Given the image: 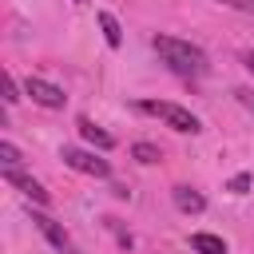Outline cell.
Segmentation results:
<instances>
[{
	"label": "cell",
	"mask_w": 254,
	"mask_h": 254,
	"mask_svg": "<svg viewBox=\"0 0 254 254\" xmlns=\"http://www.w3.org/2000/svg\"><path fill=\"white\" fill-rule=\"evenodd\" d=\"M151 48L159 52V60H163L175 75H190V79H198V75L210 71L206 52H202L198 44H190V40H179V36H151Z\"/></svg>",
	"instance_id": "cell-1"
},
{
	"label": "cell",
	"mask_w": 254,
	"mask_h": 254,
	"mask_svg": "<svg viewBox=\"0 0 254 254\" xmlns=\"http://www.w3.org/2000/svg\"><path fill=\"white\" fill-rule=\"evenodd\" d=\"M135 107H139L143 115L163 119L167 127H175V131H183V135H198V131H202L198 115H190V111H187V107H179V103H163V99H139Z\"/></svg>",
	"instance_id": "cell-2"
},
{
	"label": "cell",
	"mask_w": 254,
	"mask_h": 254,
	"mask_svg": "<svg viewBox=\"0 0 254 254\" xmlns=\"http://www.w3.org/2000/svg\"><path fill=\"white\" fill-rule=\"evenodd\" d=\"M60 159H64L71 171L91 175V179H107V175H111L107 159H95V151H83V147H64V151H60Z\"/></svg>",
	"instance_id": "cell-3"
},
{
	"label": "cell",
	"mask_w": 254,
	"mask_h": 254,
	"mask_svg": "<svg viewBox=\"0 0 254 254\" xmlns=\"http://www.w3.org/2000/svg\"><path fill=\"white\" fill-rule=\"evenodd\" d=\"M24 95H32V103H40V107H48V111H60V107L67 103L64 87H56V83H48V79H40V75H28V79H24Z\"/></svg>",
	"instance_id": "cell-4"
},
{
	"label": "cell",
	"mask_w": 254,
	"mask_h": 254,
	"mask_svg": "<svg viewBox=\"0 0 254 254\" xmlns=\"http://www.w3.org/2000/svg\"><path fill=\"white\" fill-rule=\"evenodd\" d=\"M32 222H36V230H40V234H44V238H48L56 250H64V254H75V242L67 238V230H64L56 218H48L44 210H32Z\"/></svg>",
	"instance_id": "cell-5"
},
{
	"label": "cell",
	"mask_w": 254,
	"mask_h": 254,
	"mask_svg": "<svg viewBox=\"0 0 254 254\" xmlns=\"http://www.w3.org/2000/svg\"><path fill=\"white\" fill-rule=\"evenodd\" d=\"M4 179H8L12 187H20V194H24V198H32L36 206H48V202H52V194H48L36 179H28V175H20V171H4Z\"/></svg>",
	"instance_id": "cell-6"
},
{
	"label": "cell",
	"mask_w": 254,
	"mask_h": 254,
	"mask_svg": "<svg viewBox=\"0 0 254 254\" xmlns=\"http://www.w3.org/2000/svg\"><path fill=\"white\" fill-rule=\"evenodd\" d=\"M175 206H179L183 214H202V210H206V198H202L198 190H190V187H175Z\"/></svg>",
	"instance_id": "cell-7"
},
{
	"label": "cell",
	"mask_w": 254,
	"mask_h": 254,
	"mask_svg": "<svg viewBox=\"0 0 254 254\" xmlns=\"http://www.w3.org/2000/svg\"><path fill=\"white\" fill-rule=\"evenodd\" d=\"M75 127H79V135H83V139H87L91 147H99V151H111V147H115V139H111V135H107L103 127H95L91 119H79Z\"/></svg>",
	"instance_id": "cell-8"
},
{
	"label": "cell",
	"mask_w": 254,
	"mask_h": 254,
	"mask_svg": "<svg viewBox=\"0 0 254 254\" xmlns=\"http://www.w3.org/2000/svg\"><path fill=\"white\" fill-rule=\"evenodd\" d=\"M190 246L198 254H226V242L218 234H190Z\"/></svg>",
	"instance_id": "cell-9"
},
{
	"label": "cell",
	"mask_w": 254,
	"mask_h": 254,
	"mask_svg": "<svg viewBox=\"0 0 254 254\" xmlns=\"http://www.w3.org/2000/svg\"><path fill=\"white\" fill-rule=\"evenodd\" d=\"M99 28H103V40H107V48H119V44H123V32H119V20H115L111 12H99Z\"/></svg>",
	"instance_id": "cell-10"
},
{
	"label": "cell",
	"mask_w": 254,
	"mask_h": 254,
	"mask_svg": "<svg viewBox=\"0 0 254 254\" xmlns=\"http://www.w3.org/2000/svg\"><path fill=\"white\" fill-rule=\"evenodd\" d=\"M131 155H135V163H143V167H151V163H159L163 155H159V147H151V143H135L131 147Z\"/></svg>",
	"instance_id": "cell-11"
},
{
	"label": "cell",
	"mask_w": 254,
	"mask_h": 254,
	"mask_svg": "<svg viewBox=\"0 0 254 254\" xmlns=\"http://www.w3.org/2000/svg\"><path fill=\"white\" fill-rule=\"evenodd\" d=\"M0 163H4V171H16V163H20V151H16L8 139L0 143Z\"/></svg>",
	"instance_id": "cell-12"
},
{
	"label": "cell",
	"mask_w": 254,
	"mask_h": 254,
	"mask_svg": "<svg viewBox=\"0 0 254 254\" xmlns=\"http://www.w3.org/2000/svg\"><path fill=\"white\" fill-rule=\"evenodd\" d=\"M226 190H230V194H246V190H250V175H234V179L226 183Z\"/></svg>",
	"instance_id": "cell-13"
},
{
	"label": "cell",
	"mask_w": 254,
	"mask_h": 254,
	"mask_svg": "<svg viewBox=\"0 0 254 254\" xmlns=\"http://www.w3.org/2000/svg\"><path fill=\"white\" fill-rule=\"evenodd\" d=\"M16 99H20V87L12 75H4V103H16Z\"/></svg>",
	"instance_id": "cell-14"
},
{
	"label": "cell",
	"mask_w": 254,
	"mask_h": 254,
	"mask_svg": "<svg viewBox=\"0 0 254 254\" xmlns=\"http://www.w3.org/2000/svg\"><path fill=\"white\" fill-rule=\"evenodd\" d=\"M218 4H226V8H234V12H246V16H254V0H218Z\"/></svg>",
	"instance_id": "cell-15"
},
{
	"label": "cell",
	"mask_w": 254,
	"mask_h": 254,
	"mask_svg": "<svg viewBox=\"0 0 254 254\" xmlns=\"http://www.w3.org/2000/svg\"><path fill=\"white\" fill-rule=\"evenodd\" d=\"M238 95H242V103H246V107H250V111H254V91H250V87H242V91H238Z\"/></svg>",
	"instance_id": "cell-16"
},
{
	"label": "cell",
	"mask_w": 254,
	"mask_h": 254,
	"mask_svg": "<svg viewBox=\"0 0 254 254\" xmlns=\"http://www.w3.org/2000/svg\"><path fill=\"white\" fill-rule=\"evenodd\" d=\"M242 64H246V67L254 71V52H246V56H242Z\"/></svg>",
	"instance_id": "cell-17"
},
{
	"label": "cell",
	"mask_w": 254,
	"mask_h": 254,
	"mask_svg": "<svg viewBox=\"0 0 254 254\" xmlns=\"http://www.w3.org/2000/svg\"><path fill=\"white\" fill-rule=\"evenodd\" d=\"M75 4H87V0H75Z\"/></svg>",
	"instance_id": "cell-18"
}]
</instances>
